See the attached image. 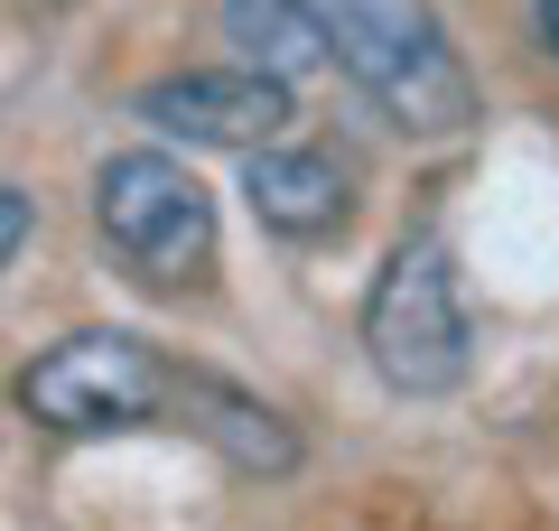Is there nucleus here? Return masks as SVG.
<instances>
[{
    "mask_svg": "<svg viewBox=\"0 0 559 531\" xmlns=\"http://www.w3.org/2000/svg\"><path fill=\"white\" fill-rule=\"evenodd\" d=\"M318 28V57L392 121L401 140H466L485 113L457 38H448L439 0H299Z\"/></svg>",
    "mask_w": 559,
    "mask_h": 531,
    "instance_id": "f03ea898",
    "label": "nucleus"
},
{
    "mask_svg": "<svg viewBox=\"0 0 559 531\" xmlns=\"http://www.w3.org/2000/svg\"><path fill=\"white\" fill-rule=\"evenodd\" d=\"M28 234H38V197H28L20 177H0V271L28 252Z\"/></svg>",
    "mask_w": 559,
    "mask_h": 531,
    "instance_id": "6e6552de",
    "label": "nucleus"
},
{
    "mask_svg": "<svg viewBox=\"0 0 559 531\" xmlns=\"http://www.w3.org/2000/svg\"><path fill=\"white\" fill-rule=\"evenodd\" d=\"M10 401H20V420L47 429V438L187 429L234 475H289L299 467V429H289L252 382L215 374V364L159 345V335H131V327H84V335H66V345H47L38 364H20Z\"/></svg>",
    "mask_w": 559,
    "mask_h": 531,
    "instance_id": "f257e3e1",
    "label": "nucleus"
},
{
    "mask_svg": "<svg viewBox=\"0 0 559 531\" xmlns=\"http://www.w3.org/2000/svg\"><path fill=\"white\" fill-rule=\"evenodd\" d=\"M532 47L559 66V0H532Z\"/></svg>",
    "mask_w": 559,
    "mask_h": 531,
    "instance_id": "1a4fd4ad",
    "label": "nucleus"
},
{
    "mask_svg": "<svg viewBox=\"0 0 559 531\" xmlns=\"http://www.w3.org/2000/svg\"><path fill=\"white\" fill-rule=\"evenodd\" d=\"M94 234L112 271L150 298H197L215 280V197L178 150H112L94 168Z\"/></svg>",
    "mask_w": 559,
    "mask_h": 531,
    "instance_id": "7ed1b4c3",
    "label": "nucleus"
},
{
    "mask_svg": "<svg viewBox=\"0 0 559 531\" xmlns=\"http://www.w3.org/2000/svg\"><path fill=\"white\" fill-rule=\"evenodd\" d=\"M364 364L401 401H448L476 374V317H466V280H457L448 234L419 224L373 271V290H364Z\"/></svg>",
    "mask_w": 559,
    "mask_h": 531,
    "instance_id": "20e7f679",
    "label": "nucleus"
},
{
    "mask_svg": "<svg viewBox=\"0 0 559 531\" xmlns=\"http://www.w3.org/2000/svg\"><path fill=\"white\" fill-rule=\"evenodd\" d=\"M242 205H252L261 234L280 243H336L355 224V177L336 168L326 150H252L242 158Z\"/></svg>",
    "mask_w": 559,
    "mask_h": 531,
    "instance_id": "423d86ee",
    "label": "nucleus"
},
{
    "mask_svg": "<svg viewBox=\"0 0 559 531\" xmlns=\"http://www.w3.org/2000/svg\"><path fill=\"white\" fill-rule=\"evenodd\" d=\"M224 38L242 47V66H261L280 84H289V66L318 57V28H308L299 0H224Z\"/></svg>",
    "mask_w": 559,
    "mask_h": 531,
    "instance_id": "0eeeda50",
    "label": "nucleus"
},
{
    "mask_svg": "<svg viewBox=\"0 0 559 531\" xmlns=\"http://www.w3.org/2000/svg\"><path fill=\"white\" fill-rule=\"evenodd\" d=\"M140 121H159L168 140H187V150H271L289 121H299V94L280 75H261V66H187V75H159L131 94Z\"/></svg>",
    "mask_w": 559,
    "mask_h": 531,
    "instance_id": "39448f33",
    "label": "nucleus"
}]
</instances>
